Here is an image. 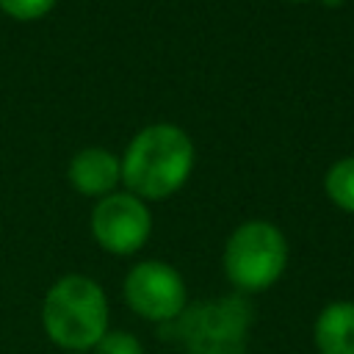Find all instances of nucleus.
I'll return each instance as SVG.
<instances>
[{"label":"nucleus","instance_id":"nucleus-9","mask_svg":"<svg viewBox=\"0 0 354 354\" xmlns=\"http://www.w3.org/2000/svg\"><path fill=\"white\" fill-rule=\"evenodd\" d=\"M324 191L335 207L354 213V155H346L326 169Z\"/></svg>","mask_w":354,"mask_h":354},{"label":"nucleus","instance_id":"nucleus-3","mask_svg":"<svg viewBox=\"0 0 354 354\" xmlns=\"http://www.w3.org/2000/svg\"><path fill=\"white\" fill-rule=\"evenodd\" d=\"M252 326V304L243 293L188 301L177 321L166 324L185 354H243Z\"/></svg>","mask_w":354,"mask_h":354},{"label":"nucleus","instance_id":"nucleus-6","mask_svg":"<svg viewBox=\"0 0 354 354\" xmlns=\"http://www.w3.org/2000/svg\"><path fill=\"white\" fill-rule=\"evenodd\" d=\"M91 238L111 254H136L152 232V213L144 199L130 191H113L91 207Z\"/></svg>","mask_w":354,"mask_h":354},{"label":"nucleus","instance_id":"nucleus-12","mask_svg":"<svg viewBox=\"0 0 354 354\" xmlns=\"http://www.w3.org/2000/svg\"><path fill=\"white\" fill-rule=\"evenodd\" d=\"M324 3H326V6H337L340 0H324Z\"/></svg>","mask_w":354,"mask_h":354},{"label":"nucleus","instance_id":"nucleus-5","mask_svg":"<svg viewBox=\"0 0 354 354\" xmlns=\"http://www.w3.org/2000/svg\"><path fill=\"white\" fill-rule=\"evenodd\" d=\"M122 296L127 307L152 324H171L188 307V288L183 274L163 260H141L136 263L122 282Z\"/></svg>","mask_w":354,"mask_h":354},{"label":"nucleus","instance_id":"nucleus-13","mask_svg":"<svg viewBox=\"0 0 354 354\" xmlns=\"http://www.w3.org/2000/svg\"><path fill=\"white\" fill-rule=\"evenodd\" d=\"M64 354H83V351H64Z\"/></svg>","mask_w":354,"mask_h":354},{"label":"nucleus","instance_id":"nucleus-2","mask_svg":"<svg viewBox=\"0 0 354 354\" xmlns=\"http://www.w3.org/2000/svg\"><path fill=\"white\" fill-rule=\"evenodd\" d=\"M111 310L102 285L86 274H64L41 301V326L61 351L88 354L108 332Z\"/></svg>","mask_w":354,"mask_h":354},{"label":"nucleus","instance_id":"nucleus-10","mask_svg":"<svg viewBox=\"0 0 354 354\" xmlns=\"http://www.w3.org/2000/svg\"><path fill=\"white\" fill-rule=\"evenodd\" d=\"M88 354H147L141 340L124 329H108Z\"/></svg>","mask_w":354,"mask_h":354},{"label":"nucleus","instance_id":"nucleus-4","mask_svg":"<svg viewBox=\"0 0 354 354\" xmlns=\"http://www.w3.org/2000/svg\"><path fill=\"white\" fill-rule=\"evenodd\" d=\"M224 277L238 293H260L268 290L288 268V241L285 232L266 221V218H249L238 224L221 254Z\"/></svg>","mask_w":354,"mask_h":354},{"label":"nucleus","instance_id":"nucleus-1","mask_svg":"<svg viewBox=\"0 0 354 354\" xmlns=\"http://www.w3.org/2000/svg\"><path fill=\"white\" fill-rule=\"evenodd\" d=\"M194 169V141L171 122L141 127L122 155L124 191L144 202H158L177 194Z\"/></svg>","mask_w":354,"mask_h":354},{"label":"nucleus","instance_id":"nucleus-8","mask_svg":"<svg viewBox=\"0 0 354 354\" xmlns=\"http://www.w3.org/2000/svg\"><path fill=\"white\" fill-rule=\"evenodd\" d=\"M313 343L318 354H354V301H329L315 315Z\"/></svg>","mask_w":354,"mask_h":354},{"label":"nucleus","instance_id":"nucleus-11","mask_svg":"<svg viewBox=\"0 0 354 354\" xmlns=\"http://www.w3.org/2000/svg\"><path fill=\"white\" fill-rule=\"evenodd\" d=\"M58 0H0V11L17 22H33L47 17Z\"/></svg>","mask_w":354,"mask_h":354},{"label":"nucleus","instance_id":"nucleus-14","mask_svg":"<svg viewBox=\"0 0 354 354\" xmlns=\"http://www.w3.org/2000/svg\"><path fill=\"white\" fill-rule=\"evenodd\" d=\"M290 3H310V0H290Z\"/></svg>","mask_w":354,"mask_h":354},{"label":"nucleus","instance_id":"nucleus-7","mask_svg":"<svg viewBox=\"0 0 354 354\" xmlns=\"http://www.w3.org/2000/svg\"><path fill=\"white\" fill-rule=\"evenodd\" d=\"M66 177L77 194L102 199L122 183V160L105 147H86L72 155Z\"/></svg>","mask_w":354,"mask_h":354}]
</instances>
